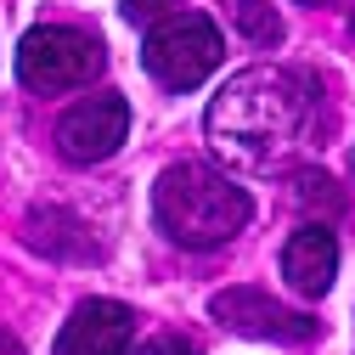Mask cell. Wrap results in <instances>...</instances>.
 Listing matches in <instances>:
<instances>
[{
    "label": "cell",
    "instance_id": "9c48e42d",
    "mask_svg": "<svg viewBox=\"0 0 355 355\" xmlns=\"http://www.w3.org/2000/svg\"><path fill=\"white\" fill-rule=\"evenodd\" d=\"M226 6H232V23L243 28V40H254V46L282 40V17L271 12V0H226Z\"/></svg>",
    "mask_w": 355,
    "mask_h": 355
},
{
    "label": "cell",
    "instance_id": "52a82bcc",
    "mask_svg": "<svg viewBox=\"0 0 355 355\" xmlns=\"http://www.w3.org/2000/svg\"><path fill=\"white\" fill-rule=\"evenodd\" d=\"M130 327H136V316H130L124 304H113V299H85L73 316L62 322L51 355H124Z\"/></svg>",
    "mask_w": 355,
    "mask_h": 355
},
{
    "label": "cell",
    "instance_id": "ba28073f",
    "mask_svg": "<svg viewBox=\"0 0 355 355\" xmlns=\"http://www.w3.org/2000/svg\"><path fill=\"white\" fill-rule=\"evenodd\" d=\"M282 277H288L293 293L322 299L333 288V277H338V237L327 226H299L288 237V248H282Z\"/></svg>",
    "mask_w": 355,
    "mask_h": 355
},
{
    "label": "cell",
    "instance_id": "8fae6325",
    "mask_svg": "<svg viewBox=\"0 0 355 355\" xmlns=\"http://www.w3.org/2000/svg\"><path fill=\"white\" fill-rule=\"evenodd\" d=\"M136 355H198L187 338H175V333H164V338H153V344H141Z\"/></svg>",
    "mask_w": 355,
    "mask_h": 355
},
{
    "label": "cell",
    "instance_id": "8992f818",
    "mask_svg": "<svg viewBox=\"0 0 355 355\" xmlns=\"http://www.w3.org/2000/svg\"><path fill=\"white\" fill-rule=\"evenodd\" d=\"M209 316L220 327H232V333H248V338H304L310 322L293 316L288 304H277L271 293H259V288H226V293H214L209 304Z\"/></svg>",
    "mask_w": 355,
    "mask_h": 355
},
{
    "label": "cell",
    "instance_id": "3957f363",
    "mask_svg": "<svg viewBox=\"0 0 355 355\" xmlns=\"http://www.w3.org/2000/svg\"><path fill=\"white\" fill-rule=\"evenodd\" d=\"M17 73L28 91H73V85H91L102 73V40L85 34V28H28L23 46H17Z\"/></svg>",
    "mask_w": 355,
    "mask_h": 355
},
{
    "label": "cell",
    "instance_id": "277c9868",
    "mask_svg": "<svg viewBox=\"0 0 355 355\" xmlns=\"http://www.w3.org/2000/svg\"><path fill=\"white\" fill-rule=\"evenodd\" d=\"M220 57H226V46H220V28L209 23V17H164L153 34H147V51H141V62H147V73L164 85V91H192V85H203L214 68H220Z\"/></svg>",
    "mask_w": 355,
    "mask_h": 355
},
{
    "label": "cell",
    "instance_id": "7c38bea8",
    "mask_svg": "<svg viewBox=\"0 0 355 355\" xmlns=\"http://www.w3.org/2000/svg\"><path fill=\"white\" fill-rule=\"evenodd\" d=\"M0 355H23V344H17V338H12L6 327H0Z\"/></svg>",
    "mask_w": 355,
    "mask_h": 355
},
{
    "label": "cell",
    "instance_id": "7a4b0ae2",
    "mask_svg": "<svg viewBox=\"0 0 355 355\" xmlns=\"http://www.w3.org/2000/svg\"><path fill=\"white\" fill-rule=\"evenodd\" d=\"M153 214H158V232L181 248H220L232 243L248 214H254V198L226 181L220 169L209 164H169L153 187Z\"/></svg>",
    "mask_w": 355,
    "mask_h": 355
},
{
    "label": "cell",
    "instance_id": "30bf717a",
    "mask_svg": "<svg viewBox=\"0 0 355 355\" xmlns=\"http://www.w3.org/2000/svg\"><path fill=\"white\" fill-rule=\"evenodd\" d=\"M175 6H181V0H124V17L130 23H164V17H175Z\"/></svg>",
    "mask_w": 355,
    "mask_h": 355
},
{
    "label": "cell",
    "instance_id": "4fadbf2b",
    "mask_svg": "<svg viewBox=\"0 0 355 355\" xmlns=\"http://www.w3.org/2000/svg\"><path fill=\"white\" fill-rule=\"evenodd\" d=\"M304 6H322V0H304Z\"/></svg>",
    "mask_w": 355,
    "mask_h": 355
},
{
    "label": "cell",
    "instance_id": "5b68a950",
    "mask_svg": "<svg viewBox=\"0 0 355 355\" xmlns=\"http://www.w3.org/2000/svg\"><path fill=\"white\" fill-rule=\"evenodd\" d=\"M130 136V107L124 96H85L57 119V147L68 164H102Z\"/></svg>",
    "mask_w": 355,
    "mask_h": 355
},
{
    "label": "cell",
    "instance_id": "6da1fadb",
    "mask_svg": "<svg viewBox=\"0 0 355 355\" xmlns=\"http://www.w3.org/2000/svg\"><path fill=\"white\" fill-rule=\"evenodd\" d=\"M304 85L282 68H248L237 79H226V91L209 102V147L237 164V169H271L277 158H288L304 136Z\"/></svg>",
    "mask_w": 355,
    "mask_h": 355
}]
</instances>
